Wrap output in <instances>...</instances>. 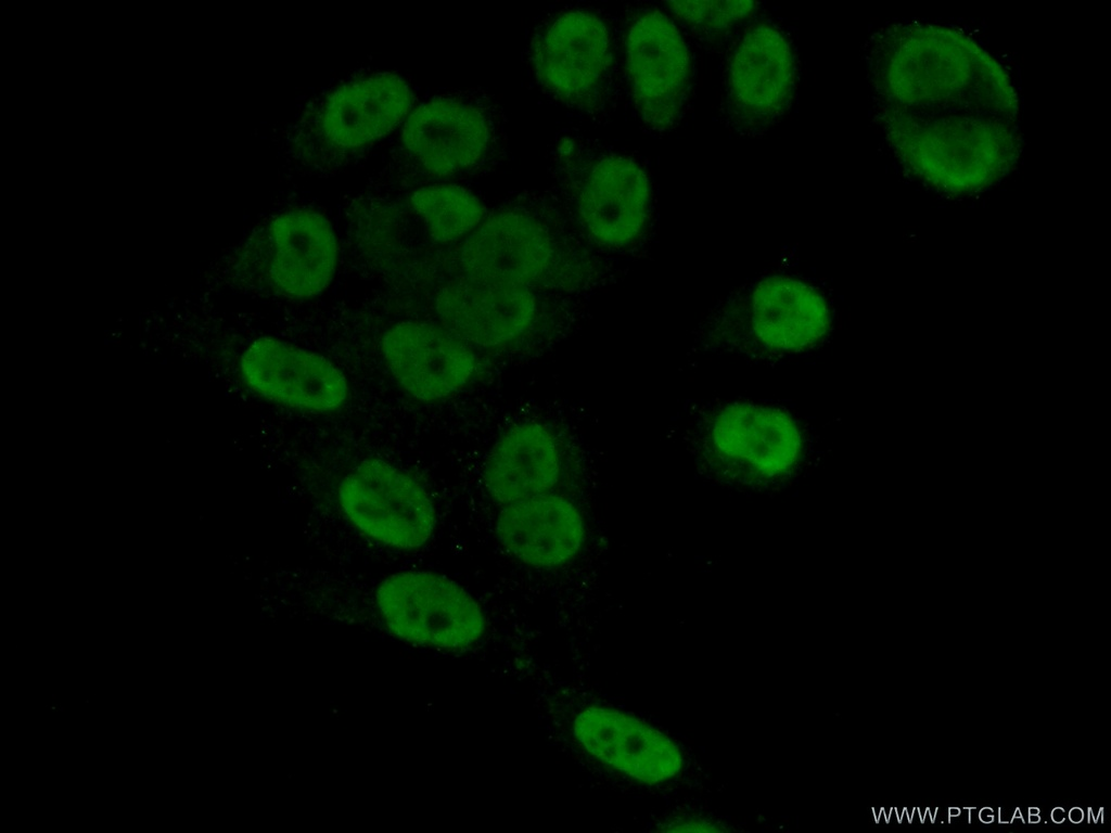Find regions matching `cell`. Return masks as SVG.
<instances>
[{
  "instance_id": "3",
  "label": "cell",
  "mask_w": 1111,
  "mask_h": 833,
  "mask_svg": "<svg viewBox=\"0 0 1111 833\" xmlns=\"http://www.w3.org/2000/svg\"><path fill=\"white\" fill-rule=\"evenodd\" d=\"M340 505L367 537L388 547L424 546L436 525L425 489L410 475L382 460H363L339 485Z\"/></svg>"
},
{
  "instance_id": "7",
  "label": "cell",
  "mask_w": 1111,
  "mask_h": 833,
  "mask_svg": "<svg viewBox=\"0 0 1111 833\" xmlns=\"http://www.w3.org/2000/svg\"><path fill=\"white\" fill-rule=\"evenodd\" d=\"M245 384L277 403L312 412H331L347 399L343 372L323 356L288 342L263 336L243 351Z\"/></svg>"
},
{
  "instance_id": "12",
  "label": "cell",
  "mask_w": 1111,
  "mask_h": 833,
  "mask_svg": "<svg viewBox=\"0 0 1111 833\" xmlns=\"http://www.w3.org/2000/svg\"><path fill=\"white\" fill-rule=\"evenodd\" d=\"M401 140L427 172L445 177L480 164L493 146L494 129L483 107L439 98L407 116Z\"/></svg>"
},
{
  "instance_id": "18",
  "label": "cell",
  "mask_w": 1111,
  "mask_h": 833,
  "mask_svg": "<svg viewBox=\"0 0 1111 833\" xmlns=\"http://www.w3.org/2000/svg\"><path fill=\"white\" fill-rule=\"evenodd\" d=\"M561 453L544 424L522 422L506 431L490 448L482 469L488 496L505 505L550 492L561 476Z\"/></svg>"
},
{
  "instance_id": "13",
  "label": "cell",
  "mask_w": 1111,
  "mask_h": 833,
  "mask_svg": "<svg viewBox=\"0 0 1111 833\" xmlns=\"http://www.w3.org/2000/svg\"><path fill=\"white\" fill-rule=\"evenodd\" d=\"M651 188L633 159L603 156L579 181L576 209L583 228L597 244L622 247L643 231L650 212Z\"/></svg>"
},
{
  "instance_id": "10",
  "label": "cell",
  "mask_w": 1111,
  "mask_h": 833,
  "mask_svg": "<svg viewBox=\"0 0 1111 833\" xmlns=\"http://www.w3.org/2000/svg\"><path fill=\"white\" fill-rule=\"evenodd\" d=\"M554 243L536 217L506 209L485 218L459 247L462 275L485 282L531 286L554 259Z\"/></svg>"
},
{
  "instance_id": "4",
  "label": "cell",
  "mask_w": 1111,
  "mask_h": 833,
  "mask_svg": "<svg viewBox=\"0 0 1111 833\" xmlns=\"http://www.w3.org/2000/svg\"><path fill=\"white\" fill-rule=\"evenodd\" d=\"M612 63L605 24L595 14L574 10L551 21L535 38L532 64L551 94L579 108L598 103Z\"/></svg>"
},
{
  "instance_id": "21",
  "label": "cell",
  "mask_w": 1111,
  "mask_h": 833,
  "mask_svg": "<svg viewBox=\"0 0 1111 833\" xmlns=\"http://www.w3.org/2000/svg\"><path fill=\"white\" fill-rule=\"evenodd\" d=\"M674 825H676V826H673V828L667 829V830L668 831H717L716 828L712 826L713 824H710L707 822H702V820H695V819L694 820L690 819V820L681 821V822L676 823Z\"/></svg>"
},
{
  "instance_id": "15",
  "label": "cell",
  "mask_w": 1111,
  "mask_h": 833,
  "mask_svg": "<svg viewBox=\"0 0 1111 833\" xmlns=\"http://www.w3.org/2000/svg\"><path fill=\"white\" fill-rule=\"evenodd\" d=\"M495 531L500 546L513 559L545 569L571 562L586 538L578 508L569 498L552 492L502 505Z\"/></svg>"
},
{
  "instance_id": "20",
  "label": "cell",
  "mask_w": 1111,
  "mask_h": 833,
  "mask_svg": "<svg viewBox=\"0 0 1111 833\" xmlns=\"http://www.w3.org/2000/svg\"><path fill=\"white\" fill-rule=\"evenodd\" d=\"M672 12L694 31L717 38L748 20L755 12L752 1H686L669 2Z\"/></svg>"
},
{
  "instance_id": "9",
  "label": "cell",
  "mask_w": 1111,
  "mask_h": 833,
  "mask_svg": "<svg viewBox=\"0 0 1111 833\" xmlns=\"http://www.w3.org/2000/svg\"><path fill=\"white\" fill-rule=\"evenodd\" d=\"M702 435L712 460L742 471L744 477H774L791 465L801 446L800 431L788 414L751 403L716 410Z\"/></svg>"
},
{
  "instance_id": "16",
  "label": "cell",
  "mask_w": 1111,
  "mask_h": 833,
  "mask_svg": "<svg viewBox=\"0 0 1111 833\" xmlns=\"http://www.w3.org/2000/svg\"><path fill=\"white\" fill-rule=\"evenodd\" d=\"M268 277L274 289L293 299L320 295L332 282L339 245L330 221L309 208H294L269 225Z\"/></svg>"
},
{
  "instance_id": "8",
  "label": "cell",
  "mask_w": 1111,
  "mask_h": 833,
  "mask_svg": "<svg viewBox=\"0 0 1111 833\" xmlns=\"http://www.w3.org/2000/svg\"><path fill=\"white\" fill-rule=\"evenodd\" d=\"M387 369L410 396L433 401L462 389L474 375L476 357L469 344L446 328L403 321L383 335Z\"/></svg>"
},
{
  "instance_id": "1",
  "label": "cell",
  "mask_w": 1111,
  "mask_h": 833,
  "mask_svg": "<svg viewBox=\"0 0 1111 833\" xmlns=\"http://www.w3.org/2000/svg\"><path fill=\"white\" fill-rule=\"evenodd\" d=\"M831 324L828 303L816 289L772 275L717 304L697 326L694 346L717 354L786 356L816 346Z\"/></svg>"
},
{
  "instance_id": "6",
  "label": "cell",
  "mask_w": 1111,
  "mask_h": 833,
  "mask_svg": "<svg viewBox=\"0 0 1111 833\" xmlns=\"http://www.w3.org/2000/svg\"><path fill=\"white\" fill-rule=\"evenodd\" d=\"M796 86L793 51L776 27L758 24L737 44L727 68L726 104L739 130H763L789 108Z\"/></svg>"
},
{
  "instance_id": "11",
  "label": "cell",
  "mask_w": 1111,
  "mask_h": 833,
  "mask_svg": "<svg viewBox=\"0 0 1111 833\" xmlns=\"http://www.w3.org/2000/svg\"><path fill=\"white\" fill-rule=\"evenodd\" d=\"M577 742L592 757L642 783L676 778L684 758L678 745L646 721L605 706H589L573 721Z\"/></svg>"
},
{
  "instance_id": "2",
  "label": "cell",
  "mask_w": 1111,
  "mask_h": 833,
  "mask_svg": "<svg viewBox=\"0 0 1111 833\" xmlns=\"http://www.w3.org/2000/svg\"><path fill=\"white\" fill-rule=\"evenodd\" d=\"M375 601L387 629L407 642L458 650L485 632V613L475 598L436 573L392 574L379 585Z\"/></svg>"
},
{
  "instance_id": "5",
  "label": "cell",
  "mask_w": 1111,
  "mask_h": 833,
  "mask_svg": "<svg viewBox=\"0 0 1111 833\" xmlns=\"http://www.w3.org/2000/svg\"><path fill=\"white\" fill-rule=\"evenodd\" d=\"M626 68L638 112L656 130L674 127L691 82L688 47L674 22L659 11L638 17L626 41Z\"/></svg>"
},
{
  "instance_id": "14",
  "label": "cell",
  "mask_w": 1111,
  "mask_h": 833,
  "mask_svg": "<svg viewBox=\"0 0 1111 833\" xmlns=\"http://www.w3.org/2000/svg\"><path fill=\"white\" fill-rule=\"evenodd\" d=\"M444 328L467 344L483 348L507 345L534 323L537 297L531 286L477 281L462 275L437 295Z\"/></svg>"
},
{
  "instance_id": "17",
  "label": "cell",
  "mask_w": 1111,
  "mask_h": 833,
  "mask_svg": "<svg viewBox=\"0 0 1111 833\" xmlns=\"http://www.w3.org/2000/svg\"><path fill=\"white\" fill-rule=\"evenodd\" d=\"M413 103L409 86L394 74H378L348 82L325 100L320 127L335 146L355 149L396 128Z\"/></svg>"
},
{
  "instance_id": "19",
  "label": "cell",
  "mask_w": 1111,
  "mask_h": 833,
  "mask_svg": "<svg viewBox=\"0 0 1111 833\" xmlns=\"http://www.w3.org/2000/svg\"><path fill=\"white\" fill-rule=\"evenodd\" d=\"M410 205L431 239L442 244L467 238L486 215L474 194L455 184L423 187L412 193Z\"/></svg>"
}]
</instances>
